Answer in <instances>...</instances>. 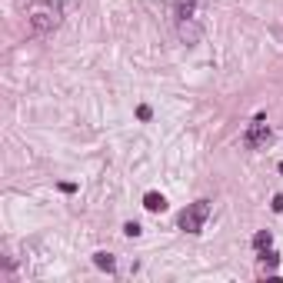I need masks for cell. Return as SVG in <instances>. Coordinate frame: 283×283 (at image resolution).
<instances>
[{"instance_id":"obj_1","label":"cell","mask_w":283,"mask_h":283,"mask_svg":"<svg viewBox=\"0 0 283 283\" xmlns=\"http://www.w3.org/2000/svg\"><path fill=\"white\" fill-rule=\"evenodd\" d=\"M27 23H30V34H50L60 27V7H57V0H34L30 7H27Z\"/></svg>"},{"instance_id":"obj_2","label":"cell","mask_w":283,"mask_h":283,"mask_svg":"<svg viewBox=\"0 0 283 283\" xmlns=\"http://www.w3.org/2000/svg\"><path fill=\"white\" fill-rule=\"evenodd\" d=\"M207 217H210V203L207 200H197V203H190L183 213H180V230L183 233H200L203 230V223H207Z\"/></svg>"},{"instance_id":"obj_3","label":"cell","mask_w":283,"mask_h":283,"mask_svg":"<svg viewBox=\"0 0 283 283\" xmlns=\"http://www.w3.org/2000/svg\"><path fill=\"white\" fill-rule=\"evenodd\" d=\"M266 140H270V127H266L263 117H257L243 133V147L246 150H260V147H266Z\"/></svg>"},{"instance_id":"obj_4","label":"cell","mask_w":283,"mask_h":283,"mask_svg":"<svg viewBox=\"0 0 283 283\" xmlns=\"http://www.w3.org/2000/svg\"><path fill=\"white\" fill-rule=\"evenodd\" d=\"M143 207L150 210V213H160V210L167 207V200H163V193H153V190H150V193L143 197Z\"/></svg>"},{"instance_id":"obj_5","label":"cell","mask_w":283,"mask_h":283,"mask_svg":"<svg viewBox=\"0 0 283 283\" xmlns=\"http://www.w3.org/2000/svg\"><path fill=\"white\" fill-rule=\"evenodd\" d=\"M277 263H280V257H277L273 250H263V260H260V270H263V273H273V270H277Z\"/></svg>"},{"instance_id":"obj_6","label":"cell","mask_w":283,"mask_h":283,"mask_svg":"<svg viewBox=\"0 0 283 283\" xmlns=\"http://www.w3.org/2000/svg\"><path fill=\"white\" fill-rule=\"evenodd\" d=\"M94 263L100 266V270H107V273H113V253H103V250H100V253H94Z\"/></svg>"},{"instance_id":"obj_7","label":"cell","mask_w":283,"mask_h":283,"mask_svg":"<svg viewBox=\"0 0 283 283\" xmlns=\"http://www.w3.org/2000/svg\"><path fill=\"white\" fill-rule=\"evenodd\" d=\"M270 243H273V237H270V230H260L257 237H253V246L263 253V250H270Z\"/></svg>"},{"instance_id":"obj_8","label":"cell","mask_w":283,"mask_h":283,"mask_svg":"<svg viewBox=\"0 0 283 283\" xmlns=\"http://www.w3.org/2000/svg\"><path fill=\"white\" fill-rule=\"evenodd\" d=\"M123 233H127V237H137V233H140V223H123Z\"/></svg>"},{"instance_id":"obj_9","label":"cell","mask_w":283,"mask_h":283,"mask_svg":"<svg viewBox=\"0 0 283 283\" xmlns=\"http://www.w3.org/2000/svg\"><path fill=\"white\" fill-rule=\"evenodd\" d=\"M273 213H283V193L273 197Z\"/></svg>"},{"instance_id":"obj_10","label":"cell","mask_w":283,"mask_h":283,"mask_svg":"<svg viewBox=\"0 0 283 283\" xmlns=\"http://www.w3.org/2000/svg\"><path fill=\"white\" fill-rule=\"evenodd\" d=\"M280 173H283V163H280Z\"/></svg>"}]
</instances>
